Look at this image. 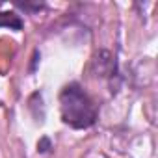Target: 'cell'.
Listing matches in <instances>:
<instances>
[{
    "label": "cell",
    "instance_id": "obj_1",
    "mask_svg": "<svg viewBox=\"0 0 158 158\" xmlns=\"http://www.w3.org/2000/svg\"><path fill=\"white\" fill-rule=\"evenodd\" d=\"M60 112L65 125L73 128H89L97 119V110L88 93L78 86L69 84L60 93Z\"/></svg>",
    "mask_w": 158,
    "mask_h": 158
},
{
    "label": "cell",
    "instance_id": "obj_2",
    "mask_svg": "<svg viewBox=\"0 0 158 158\" xmlns=\"http://www.w3.org/2000/svg\"><path fill=\"white\" fill-rule=\"evenodd\" d=\"M0 26H8V28H13V30H21L23 28V21L15 13L0 11Z\"/></svg>",
    "mask_w": 158,
    "mask_h": 158
}]
</instances>
